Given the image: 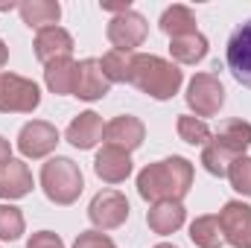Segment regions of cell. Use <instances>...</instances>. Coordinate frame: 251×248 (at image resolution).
Segmentation results:
<instances>
[{"label":"cell","instance_id":"28","mask_svg":"<svg viewBox=\"0 0 251 248\" xmlns=\"http://www.w3.org/2000/svg\"><path fill=\"white\" fill-rule=\"evenodd\" d=\"M228 181L231 187L237 190V193H243V196H251V158H237L234 164H231V170H228Z\"/></svg>","mask_w":251,"mask_h":248},{"label":"cell","instance_id":"18","mask_svg":"<svg viewBox=\"0 0 251 248\" xmlns=\"http://www.w3.org/2000/svg\"><path fill=\"white\" fill-rule=\"evenodd\" d=\"M213 143H219L234 158H243L246 149L251 146V123H246V120H225L219 125V131L213 134Z\"/></svg>","mask_w":251,"mask_h":248},{"label":"cell","instance_id":"3","mask_svg":"<svg viewBox=\"0 0 251 248\" xmlns=\"http://www.w3.org/2000/svg\"><path fill=\"white\" fill-rule=\"evenodd\" d=\"M41 187H44V193H47L50 201H56V204H73L79 198L82 187H85V178H82V170H79L76 161L56 155V158H50L41 167Z\"/></svg>","mask_w":251,"mask_h":248},{"label":"cell","instance_id":"22","mask_svg":"<svg viewBox=\"0 0 251 248\" xmlns=\"http://www.w3.org/2000/svg\"><path fill=\"white\" fill-rule=\"evenodd\" d=\"M170 53L178 64H196L207 56V38L201 32H190V35H181V38H173Z\"/></svg>","mask_w":251,"mask_h":248},{"label":"cell","instance_id":"30","mask_svg":"<svg viewBox=\"0 0 251 248\" xmlns=\"http://www.w3.org/2000/svg\"><path fill=\"white\" fill-rule=\"evenodd\" d=\"M26 248H64V243L53 234V231H38V234L29 237Z\"/></svg>","mask_w":251,"mask_h":248},{"label":"cell","instance_id":"31","mask_svg":"<svg viewBox=\"0 0 251 248\" xmlns=\"http://www.w3.org/2000/svg\"><path fill=\"white\" fill-rule=\"evenodd\" d=\"M102 6V12H114V15H123L131 9V0H126V3H100Z\"/></svg>","mask_w":251,"mask_h":248},{"label":"cell","instance_id":"6","mask_svg":"<svg viewBox=\"0 0 251 248\" xmlns=\"http://www.w3.org/2000/svg\"><path fill=\"white\" fill-rule=\"evenodd\" d=\"M225 64L243 88H251V21L240 24L231 32L225 47Z\"/></svg>","mask_w":251,"mask_h":248},{"label":"cell","instance_id":"35","mask_svg":"<svg viewBox=\"0 0 251 248\" xmlns=\"http://www.w3.org/2000/svg\"><path fill=\"white\" fill-rule=\"evenodd\" d=\"M152 248H178V246H173V243H158V246H152Z\"/></svg>","mask_w":251,"mask_h":248},{"label":"cell","instance_id":"2","mask_svg":"<svg viewBox=\"0 0 251 248\" xmlns=\"http://www.w3.org/2000/svg\"><path fill=\"white\" fill-rule=\"evenodd\" d=\"M184 82V73L178 64L167 62L161 56L149 53H134V67H131V85H137L146 97L152 99H173Z\"/></svg>","mask_w":251,"mask_h":248},{"label":"cell","instance_id":"16","mask_svg":"<svg viewBox=\"0 0 251 248\" xmlns=\"http://www.w3.org/2000/svg\"><path fill=\"white\" fill-rule=\"evenodd\" d=\"M102 131H105V125H102V117L97 111H82L79 117L70 120L64 134L76 149H94L102 140Z\"/></svg>","mask_w":251,"mask_h":248},{"label":"cell","instance_id":"23","mask_svg":"<svg viewBox=\"0 0 251 248\" xmlns=\"http://www.w3.org/2000/svg\"><path fill=\"white\" fill-rule=\"evenodd\" d=\"M190 240L199 248H219L222 246V228H219V216H199L190 225Z\"/></svg>","mask_w":251,"mask_h":248},{"label":"cell","instance_id":"11","mask_svg":"<svg viewBox=\"0 0 251 248\" xmlns=\"http://www.w3.org/2000/svg\"><path fill=\"white\" fill-rule=\"evenodd\" d=\"M108 91H111V82L102 73L100 59H85V62L76 64V88H73V97H79L85 102H94V99H102Z\"/></svg>","mask_w":251,"mask_h":248},{"label":"cell","instance_id":"13","mask_svg":"<svg viewBox=\"0 0 251 248\" xmlns=\"http://www.w3.org/2000/svg\"><path fill=\"white\" fill-rule=\"evenodd\" d=\"M32 190V173L24 161L9 158L0 164V198H24Z\"/></svg>","mask_w":251,"mask_h":248},{"label":"cell","instance_id":"8","mask_svg":"<svg viewBox=\"0 0 251 248\" xmlns=\"http://www.w3.org/2000/svg\"><path fill=\"white\" fill-rule=\"evenodd\" d=\"M146 32H149L146 18L131 12V9L123 12V15H114L108 29H105V35L114 44V50H123V53H134V47H140L146 41Z\"/></svg>","mask_w":251,"mask_h":248},{"label":"cell","instance_id":"7","mask_svg":"<svg viewBox=\"0 0 251 248\" xmlns=\"http://www.w3.org/2000/svg\"><path fill=\"white\" fill-rule=\"evenodd\" d=\"M88 219L100 228V231H114L128 219V201L123 193L117 190H102L94 196L91 207H88Z\"/></svg>","mask_w":251,"mask_h":248},{"label":"cell","instance_id":"5","mask_svg":"<svg viewBox=\"0 0 251 248\" xmlns=\"http://www.w3.org/2000/svg\"><path fill=\"white\" fill-rule=\"evenodd\" d=\"M187 105L193 117H216L219 108L225 105V88L213 73H196L187 85Z\"/></svg>","mask_w":251,"mask_h":248},{"label":"cell","instance_id":"4","mask_svg":"<svg viewBox=\"0 0 251 248\" xmlns=\"http://www.w3.org/2000/svg\"><path fill=\"white\" fill-rule=\"evenodd\" d=\"M41 102V91L32 79L18 73H0V111L3 114H32Z\"/></svg>","mask_w":251,"mask_h":248},{"label":"cell","instance_id":"29","mask_svg":"<svg viewBox=\"0 0 251 248\" xmlns=\"http://www.w3.org/2000/svg\"><path fill=\"white\" fill-rule=\"evenodd\" d=\"M73 248H117V246H114V240L105 237L102 231H82V234L76 237Z\"/></svg>","mask_w":251,"mask_h":248},{"label":"cell","instance_id":"14","mask_svg":"<svg viewBox=\"0 0 251 248\" xmlns=\"http://www.w3.org/2000/svg\"><path fill=\"white\" fill-rule=\"evenodd\" d=\"M73 53V38L70 32L62 26H47V29H38L35 35V56L38 62L50 64L56 59H67Z\"/></svg>","mask_w":251,"mask_h":248},{"label":"cell","instance_id":"34","mask_svg":"<svg viewBox=\"0 0 251 248\" xmlns=\"http://www.w3.org/2000/svg\"><path fill=\"white\" fill-rule=\"evenodd\" d=\"M9 9H18V3H0V12H9Z\"/></svg>","mask_w":251,"mask_h":248},{"label":"cell","instance_id":"12","mask_svg":"<svg viewBox=\"0 0 251 248\" xmlns=\"http://www.w3.org/2000/svg\"><path fill=\"white\" fill-rule=\"evenodd\" d=\"M102 137H105V146H114V149H123V152H134L143 143V137H146V125L140 123L137 117H131V114H120V117H114L111 123L105 125Z\"/></svg>","mask_w":251,"mask_h":248},{"label":"cell","instance_id":"20","mask_svg":"<svg viewBox=\"0 0 251 248\" xmlns=\"http://www.w3.org/2000/svg\"><path fill=\"white\" fill-rule=\"evenodd\" d=\"M44 82L56 97H70L76 88V62L67 59H56V62L44 64Z\"/></svg>","mask_w":251,"mask_h":248},{"label":"cell","instance_id":"10","mask_svg":"<svg viewBox=\"0 0 251 248\" xmlns=\"http://www.w3.org/2000/svg\"><path fill=\"white\" fill-rule=\"evenodd\" d=\"M59 143V131L53 123H44V120H32L21 128L18 134V149L24 158H47Z\"/></svg>","mask_w":251,"mask_h":248},{"label":"cell","instance_id":"15","mask_svg":"<svg viewBox=\"0 0 251 248\" xmlns=\"http://www.w3.org/2000/svg\"><path fill=\"white\" fill-rule=\"evenodd\" d=\"M94 173L105 184H120V181H126L131 175V158H128V152H123V149L102 146V152L94 161Z\"/></svg>","mask_w":251,"mask_h":248},{"label":"cell","instance_id":"1","mask_svg":"<svg viewBox=\"0 0 251 248\" xmlns=\"http://www.w3.org/2000/svg\"><path fill=\"white\" fill-rule=\"evenodd\" d=\"M193 187V164L181 155L149 164L137 175V193L146 201H181Z\"/></svg>","mask_w":251,"mask_h":248},{"label":"cell","instance_id":"19","mask_svg":"<svg viewBox=\"0 0 251 248\" xmlns=\"http://www.w3.org/2000/svg\"><path fill=\"white\" fill-rule=\"evenodd\" d=\"M18 12H21L24 24L32 29L56 26V21L62 18V6L56 0H24V3H18Z\"/></svg>","mask_w":251,"mask_h":248},{"label":"cell","instance_id":"25","mask_svg":"<svg viewBox=\"0 0 251 248\" xmlns=\"http://www.w3.org/2000/svg\"><path fill=\"white\" fill-rule=\"evenodd\" d=\"M234 161H237V158H234L231 152H225V149H222L219 143H213V140H210V143L201 149V164H204V170H207L210 175H219V178H225Z\"/></svg>","mask_w":251,"mask_h":248},{"label":"cell","instance_id":"24","mask_svg":"<svg viewBox=\"0 0 251 248\" xmlns=\"http://www.w3.org/2000/svg\"><path fill=\"white\" fill-rule=\"evenodd\" d=\"M102 73L108 76V82H131V67H134V53L123 50H108L102 56Z\"/></svg>","mask_w":251,"mask_h":248},{"label":"cell","instance_id":"21","mask_svg":"<svg viewBox=\"0 0 251 248\" xmlns=\"http://www.w3.org/2000/svg\"><path fill=\"white\" fill-rule=\"evenodd\" d=\"M161 32H167L170 38H181V35H190V32H199L196 29V15H193V9L187 6H181V3H176V6H170L164 15H161Z\"/></svg>","mask_w":251,"mask_h":248},{"label":"cell","instance_id":"26","mask_svg":"<svg viewBox=\"0 0 251 248\" xmlns=\"http://www.w3.org/2000/svg\"><path fill=\"white\" fill-rule=\"evenodd\" d=\"M178 137L190 143V146H207L210 143V128L204 120H199V117H193V114H181L178 117Z\"/></svg>","mask_w":251,"mask_h":248},{"label":"cell","instance_id":"17","mask_svg":"<svg viewBox=\"0 0 251 248\" xmlns=\"http://www.w3.org/2000/svg\"><path fill=\"white\" fill-rule=\"evenodd\" d=\"M184 219H187V210H184L181 201H158V204H152V210L146 213L149 228H152L155 234H161V237L176 234V231L184 225Z\"/></svg>","mask_w":251,"mask_h":248},{"label":"cell","instance_id":"27","mask_svg":"<svg viewBox=\"0 0 251 248\" xmlns=\"http://www.w3.org/2000/svg\"><path fill=\"white\" fill-rule=\"evenodd\" d=\"M24 228H26L24 213L15 204H0V240L15 243V240H21Z\"/></svg>","mask_w":251,"mask_h":248},{"label":"cell","instance_id":"33","mask_svg":"<svg viewBox=\"0 0 251 248\" xmlns=\"http://www.w3.org/2000/svg\"><path fill=\"white\" fill-rule=\"evenodd\" d=\"M6 62H9V47H6V44L0 41V67H3Z\"/></svg>","mask_w":251,"mask_h":248},{"label":"cell","instance_id":"32","mask_svg":"<svg viewBox=\"0 0 251 248\" xmlns=\"http://www.w3.org/2000/svg\"><path fill=\"white\" fill-rule=\"evenodd\" d=\"M12 158V146H9V140L6 137H0V164L3 161H9Z\"/></svg>","mask_w":251,"mask_h":248},{"label":"cell","instance_id":"9","mask_svg":"<svg viewBox=\"0 0 251 248\" xmlns=\"http://www.w3.org/2000/svg\"><path fill=\"white\" fill-rule=\"evenodd\" d=\"M219 228L222 240L234 248H251V207L243 201H228L219 210Z\"/></svg>","mask_w":251,"mask_h":248}]
</instances>
